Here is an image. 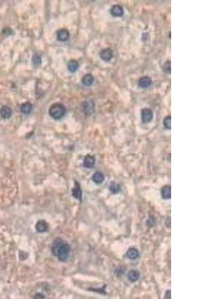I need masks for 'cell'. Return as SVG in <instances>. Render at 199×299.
<instances>
[{
  "label": "cell",
  "instance_id": "obj_2",
  "mask_svg": "<svg viewBox=\"0 0 199 299\" xmlns=\"http://www.w3.org/2000/svg\"><path fill=\"white\" fill-rule=\"evenodd\" d=\"M65 107L60 103H55L51 106L49 110V113L52 118L58 119L62 118L66 113Z\"/></svg>",
  "mask_w": 199,
  "mask_h": 299
},
{
  "label": "cell",
  "instance_id": "obj_23",
  "mask_svg": "<svg viewBox=\"0 0 199 299\" xmlns=\"http://www.w3.org/2000/svg\"><path fill=\"white\" fill-rule=\"evenodd\" d=\"M32 62L34 66H38L41 64V58L39 57V55H34V57L32 58Z\"/></svg>",
  "mask_w": 199,
  "mask_h": 299
},
{
  "label": "cell",
  "instance_id": "obj_25",
  "mask_svg": "<svg viewBox=\"0 0 199 299\" xmlns=\"http://www.w3.org/2000/svg\"><path fill=\"white\" fill-rule=\"evenodd\" d=\"M165 297L166 299H170L171 298V291L170 290L166 292Z\"/></svg>",
  "mask_w": 199,
  "mask_h": 299
},
{
  "label": "cell",
  "instance_id": "obj_3",
  "mask_svg": "<svg viewBox=\"0 0 199 299\" xmlns=\"http://www.w3.org/2000/svg\"><path fill=\"white\" fill-rule=\"evenodd\" d=\"M141 117L142 121L143 123H149L153 119V112L149 108H144L141 110Z\"/></svg>",
  "mask_w": 199,
  "mask_h": 299
},
{
  "label": "cell",
  "instance_id": "obj_15",
  "mask_svg": "<svg viewBox=\"0 0 199 299\" xmlns=\"http://www.w3.org/2000/svg\"><path fill=\"white\" fill-rule=\"evenodd\" d=\"M93 181L97 184H102L104 181V176L102 173L97 172L95 173L92 177Z\"/></svg>",
  "mask_w": 199,
  "mask_h": 299
},
{
  "label": "cell",
  "instance_id": "obj_6",
  "mask_svg": "<svg viewBox=\"0 0 199 299\" xmlns=\"http://www.w3.org/2000/svg\"><path fill=\"white\" fill-rule=\"evenodd\" d=\"M152 80L150 77L144 76L141 77L138 81V86L141 88H147L151 85Z\"/></svg>",
  "mask_w": 199,
  "mask_h": 299
},
{
  "label": "cell",
  "instance_id": "obj_4",
  "mask_svg": "<svg viewBox=\"0 0 199 299\" xmlns=\"http://www.w3.org/2000/svg\"><path fill=\"white\" fill-rule=\"evenodd\" d=\"M100 58L105 62H109L114 57L113 51L110 48L103 49L100 52Z\"/></svg>",
  "mask_w": 199,
  "mask_h": 299
},
{
  "label": "cell",
  "instance_id": "obj_1",
  "mask_svg": "<svg viewBox=\"0 0 199 299\" xmlns=\"http://www.w3.org/2000/svg\"><path fill=\"white\" fill-rule=\"evenodd\" d=\"M70 245L60 238L54 239L52 244V252L53 255L61 261H65L69 256Z\"/></svg>",
  "mask_w": 199,
  "mask_h": 299
},
{
  "label": "cell",
  "instance_id": "obj_24",
  "mask_svg": "<svg viewBox=\"0 0 199 299\" xmlns=\"http://www.w3.org/2000/svg\"><path fill=\"white\" fill-rule=\"evenodd\" d=\"M35 298H36V299H43V298H44V296L43 295V294H40V293H37L35 296Z\"/></svg>",
  "mask_w": 199,
  "mask_h": 299
},
{
  "label": "cell",
  "instance_id": "obj_21",
  "mask_svg": "<svg viewBox=\"0 0 199 299\" xmlns=\"http://www.w3.org/2000/svg\"><path fill=\"white\" fill-rule=\"evenodd\" d=\"M84 107H85V110L86 111V112L87 113H90L94 109V104L91 101L86 102L84 105Z\"/></svg>",
  "mask_w": 199,
  "mask_h": 299
},
{
  "label": "cell",
  "instance_id": "obj_5",
  "mask_svg": "<svg viewBox=\"0 0 199 299\" xmlns=\"http://www.w3.org/2000/svg\"><path fill=\"white\" fill-rule=\"evenodd\" d=\"M110 14L114 17H122L124 11L122 6L119 5H114L110 10Z\"/></svg>",
  "mask_w": 199,
  "mask_h": 299
},
{
  "label": "cell",
  "instance_id": "obj_14",
  "mask_svg": "<svg viewBox=\"0 0 199 299\" xmlns=\"http://www.w3.org/2000/svg\"><path fill=\"white\" fill-rule=\"evenodd\" d=\"M140 274L139 271L135 270H131L128 273V278L131 282H135L139 280Z\"/></svg>",
  "mask_w": 199,
  "mask_h": 299
},
{
  "label": "cell",
  "instance_id": "obj_10",
  "mask_svg": "<svg viewBox=\"0 0 199 299\" xmlns=\"http://www.w3.org/2000/svg\"><path fill=\"white\" fill-rule=\"evenodd\" d=\"M72 195L76 199L79 200H81L82 192L81 190V187L77 182L75 183V186L72 190Z\"/></svg>",
  "mask_w": 199,
  "mask_h": 299
},
{
  "label": "cell",
  "instance_id": "obj_8",
  "mask_svg": "<svg viewBox=\"0 0 199 299\" xmlns=\"http://www.w3.org/2000/svg\"><path fill=\"white\" fill-rule=\"evenodd\" d=\"M35 227L37 232L39 233H44L48 231L49 226L48 223L45 220H41L37 222Z\"/></svg>",
  "mask_w": 199,
  "mask_h": 299
},
{
  "label": "cell",
  "instance_id": "obj_18",
  "mask_svg": "<svg viewBox=\"0 0 199 299\" xmlns=\"http://www.w3.org/2000/svg\"><path fill=\"white\" fill-rule=\"evenodd\" d=\"M79 67V63L76 60H71L68 64V69L71 72H74L77 71Z\"/></svg>",
  "mask_w": 199,
  "mask_h": 299
},
{
  "label": "cell",
  "instance_id": "obj_19",
  "mask_svg": "<svg viewBox=\"0 0 199 299\" xmlns=\"http://www.w3.org/2000/svg\"><path fill=\"white\" fill-rule=\"evenodd\" d=\"M110 190L114 194H116L119 192V190H121V187L118 184L113 182L110 185Z\"/></svg>",
  "mask_w": 199,
  "mask_h": 299
},
{
  "label": "cell",
  "instance_id": "obj_20",
  "mask_svg": "<svg viewBox=\"0 0 199 299\" xmlns=\"http://www.w3.org/2000/svg\"><path fill=\"white\" fill-rule=\"evenodd\" d=\"M162 70L165 73L169 74L171 73V62L170 61H167L165 62L162 66Z\"/></svg>",
  "mask_w": 199,
  "mask_h": 299
},
{
  "label": "cell",
  "instance_id": "obj_22",
  "mask_svg": "<svg viewBox=\"0 0 199 299\" xmlns=\"http://www.w3.org/2000/svg\"><path fill=\"white\" fill-rule=\"evenodd\" d=\"M163 124L164 125L166 128L168 129H171V117L170 116H167V117L165 118L164 121H163Z\"/></svg>",
  "mask_w": 199,
  "mask_h": 299
},
{
  "label": "cell",
  "instance_id": "obj_11",
  "mask_svg": "<svg viewBox=\"0 0 199 299\" xmlns=\"http://www.w3.org/2000/svg\"><path fill=\"white\" fill-rule=\"evenodd\" d=\"M162 198L164 199H169L171 198V189L170 186H165L162 187L161 191Z\"/></svg>",
  "mask_w": 199,
  "mask_h": 299
},
{
  "label": "cell",
  "instance_id": "obj_7",
  "mask_svg": "<svg viewBox=\"0 0 199 299\" xmlns=\"http://www.w3.org/2000/svg\"><path fill=\"white\" fill-rule=\"evenodd\" d=\"M70 33L66 29H61L59 30L57 34V38L59 41H66L69 39Z\"/></svg>",
  "mask_w": 199,
  "mask_h": 299
},
{
  "label": "cell",
  "instance_id": "obj_9",
  "mask_svg": "<svg viewBox=\"0 0 199 299\" xmlns=\"http://www.w3.org/2000/svg\"><path fill=\"white\" fill-rule=\"evenodd\" d=\"M0 114L2 117L5 119H8L11 117L12 110L11 108L8 106L4 105L2 107L0 110Z\"/></svg>",
  "mask_w": 199,
  "mask_h": 299
},
{
  "label": "cell",
  "instance_id": "obj_16",
  "mask_svg": "<svg viewBox=\"0 0 199 299\" xmlns=\"http://www.w3.org/2000/svg\"><path fill=\"white\" fill-rule=\"evenodd\" d=\"M94 81V78L92 75L88 73L85 75L82 79V82L85 86H89L91 85Z\"/></svg>",
  "mask_w": 199,
  "mask_h": 299
},
{
  "label": "cell",
  "instance_id": "obj_13",
  "mask_svg": "<svg viewBox=\"0 0 199 299\" xmlns=\"http://www.w3.org/2000/svg\"><path fill=\"white\" fill-rule=\"evenodd\" d=\"M95 164V159L92 156L88 155L85 158L84 161V167L87 168H92L94 167Z\"/></svg>",
  "mask_w": 199,
  "mask_h": 299
},
{
  "label": "cell",
  "instance_id": "obj_12",
  "mask_svg": "<svg viewBox=\"0 0 199 299\" xmlns=\"http://www.w3.org/2000/svg\"><path fill=\"white\" fill-rule=\"evenodd\" d=\"M126 255L130 259H136L139 256V252L136 248H131L126 252Z\"/></svg>",
  "mask_w": 199,
  "mask_h": 299
},
{
  "label": "cell",
  "instance_id": "obj_17",
  "mask_svg": "<svg viewBox=\"0 0 199 299\" xmlns=\"http://www.w3.org/2000/svg\"><path fill=\"white\" fill-rule=\"evenodd\" d=\"M32 104L30 102H27L23 103L21 105V108H20L21 112L23 113H24V114L30 113L31 112V111L32 110Z\"/></svg>",
  "mask_w": 199,
  "mask_h": 299
}]
</instances>
